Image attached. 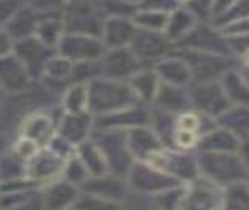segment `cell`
<instances>
[{"label":"cell","instance_id":"22","mask_svg":"<svg viewBox=\"0 0 249 210\" xmlns=\"http://www.w3.org/2000/svg\"><path fill=\"white\" fill-rule=\"evenodd\" d=\"M162 84L188 89L193 84V75L188 63L172 49L167 56L152 65Z\"/></svg>","mask_w":249,"mask_h":210},{"label":"cell","instance_id":"44","mask_svg":"<svg viewBox=\"0 0 249 210\" xmlns=\"http://www.w3.org/2000/svg\"><path fill=\"white\" fill-rule=\"evenodd\" d=\"M175 0H141L136 5V10H150V11H160V13H170L177 8Z\"/></svg>","mask_w":249,"mask_h":210},{"label":"cell","instance_id":"15","mask_svg":"<svg viewBox=\"0 0 249 210\" xmlns=\"http://www.w3.org/2000/svg\"><path fill=\"white\" fill-rule=\"evenodd\" d=\"M13 54L24 63V67L27 68L32 79L40 81L43 76L44 65L55 54V49L46 46L36 37H29L13 44Z\"/></svg>","mask_w":249,"mask_h":210},{"label":"cell","instance_id":"24","mask_svg":"<svg viewBox=\"0 0 249 210\" xmlns=\"http://www.w3.org/2000/svg\"><path fill=\"white\" fill-rule=\"evenodd\" d=\"M246 147V142L241 141L237 134L222 127L216 125L213 130L202 137L196 147V152H214V153H237Z\"/></svg>","mask_w":249,"mask_h":210},{"label":"cell","instance_id":"50","mask_svg":"<svg viewBox=\"0 0 249 210\" xmlns=\"http://www.w3.org/2000/svg\"><path fill=\"white\" fill-rule=\"evenodd\" d=\"M67 3H73V2H81V0H65Z\"/></svg>","mask_w":249,"mask_h":210},{"label":"cell","instance_id":"43","mask_svg":"<svg viewBox=\"0 0 249 210\" xmlns=\"http://www.w3.org/2000/svg\"><path fill=\"white\" fill-rule=\"evenodd\" d=\"M74 209L76 210H122V204L104 201L100 198H95V196L82 193L81 198L74 204Z\"/></svg>","mask_w":249,"mask_h":210},{"label":"cell","instance_id":"35","mask_svg":"<svg viewBox=\"0 0 249 210\" xmlns=\"http://www.w3.org/2000/svg\"><path fill=\"white\" fill-rule=\"evenodd\" d=\"M89 106L87 82H70L60 95V109L67 114L85 113Z\"/></svg>","mask_w":249,"mask_h":210},{"label":"cell","instance_id":"34","mask_svg":"<svg viewBox=\"0 0 249 210\" xmlns=\"http://www.w3.org/2000/svg\"><path fill=\"white\" fill-rule=\"evenodd\" d=\"M65 34H67V30H65L62 13H58V15L40 16L34 37H36L38 40L43 41L46 46L55 49Z\"/></svg>","mask_w":249,"mask_h":210},{"label":"cell","instance_id":"26","mask_svg":"<svg viewBox=\"0 0 249 210\" xmlns=\"http://www.w3.org/2000/svg\"><path fill=\"white\" fill-rule=\"evenodd\" d=\"M248 63H237L219 77V84L232 104H248Z\"/></svg>","mask_w":249,"mask_h":210},{"label":"cell","instance_id":"20","mask_svg":"<svg viewBox=\"0 0 249 210\" xmlns=\"http://www.w3.org/2000/svg\"><path fill=\"white\" fill-rule=\"evenodd\" d=\"M81 194V188L65 180L63 177H58L41 187L44 210H68L74 207Z\"/></svg>","mask_w":249,"mask_h":210},{"label":"cell","instance_id":"7","mask_svg":"<svg viewBox=\"0 0 249 210\" xmlns=\"http://www.w3.org/2000/svg\"><path fill=\"white\" fill-rule=\"evenodd\" d=\"M174 51L188 63L193 75V84L218 81L229 68L240 63L227 56L208 54V52H199V51L183 49V48H174Z\"/></svg>","mask_w":249,"mask_h":210},{"label":"cell","instance_id":"32","mask_svg":"<svg viewBox=\"0 0 249 210\" xmlns=\"http://www.w3.org/2000/svg\"><path fill=\"white\" fill-rule=\"evenodd\" d=\"M216 125L222 127L233 134H237L241 141L248 139V104H232L224 113L216 117Z\"/></svg>","mask_w":249,"mask_h":210},{"label":"cell","instance_id":"9","mask_svg":"<svg viewBox=\"0 0 249 210\" xmlns=\"http://www.w3.org/2000/svg\"><path fill=\"white\" fill-rule=\"evenodd\" d=\"M188 96L191 108L216 120V117L232 106L222 90L219 81L194 82L188 87Z\"/></svg>","mask_w":249,"mask_h":210},{"label":"cell","instance_id":"39","mask_svg":"<svg viewBox=\"0 0 249 210\" xmlns=\"http://www.w3.org/2000/svg\"><path fill=\"white\" fill-rule=\"evenodd\" d=\"M91 3L96 6V10L101 13L104 19L117 18V16H128L131 18L136 8L123 0H91Z\"/></svg>","mask_w":249,"mask_h":210},{"label":"cell","instance_id":"41","mask_svg":"<svg viewBox=\"0 0 249 210\" xmlns=\"http://www.w3.org/2000/svg\"><path fill=\"white\" fill-rule=\"evenodd\" d=\"M248 15H249L248 0H238V2L235 3L232 8H229L224 15L219 16L218 19H214V21H212L210 24L219 30V29L226 27V25H229V24L240 21V19H248Z\"/></svg>","mask_w":249,"mask_h":210},{"label":"cell","instance_id":"25","mask_svg":"<svg viewBox=\"0 0 249 210\" xmlns=\"http://www.w3.org/2000/svg\"><path fill=\"white\" fill-rule=\"evenodd\" d=\"M136 34V25L128 16H117L104 19L101 29V41L106 49L126 48Z\"/></svg>","mask_w":249,"mask_h":210},{"label":"cell","instance_id":"5","mask_svg":"<svg viewBox=\"0 0 249 210\" xmlns=\"http://www.w3.org/2000/svg\"><path fill=\"white\" fill-rule=\"evenodd\" d=\"M91 139L101 149L104 158L107 161L109 174L126 177L129 166L133 165V156H131L124 130H98L95 128L91 133Z\"/></svg>","mask_w":249,"mask_h":210},{"label":"cell","instance_id":"11","mask_svg":"<svg viewBox=\"0 0 249 210\" xmlns=\"http://www.w3.org/2000/svg\"><path fill=\"white\" fill-rule=\"evenodd\" d=\"M143 68L142 62L136 57V54L126 48L106 49L101 58L98 60L100 77L115 81H128L134 73Z\"/></svg>","mask_w":249,"mask_h":210},{"label":"cell","instance_id":"38","mask_svg":"<svg viewBox=\"0 0 249 210\" xmlns=\"http://www.w3.org/2000/svg\"><path fill=\"white\" fill-rule=\"evenodd\" d=\"M167 16H169V13L136 10L133 13V16H131V21L136 25V29L150 30V32H162V34H164Z\"/></svg>","mask_w":249,"mask_h":210},{"label":"cell","instance_id":"42","mask_svg":"<svg viewBox=\"0 0 249 210\" xmlns=\"http://www.w3.org/2000/svg\"><path fill=\"white\" fill-rule=\"evenodd\" d=\"M19 2L40 16L58 15V13H62L65 10V6H67L65 0H19Z\"/></svg>","mask_w":249,"mask_h":210},{"label":"cell","instance_id":"28","mask_svg":"<svg viewBox=\"0 0 249 210\" xmlns=\"http://www.w3.org/2000/svg\"><path fill=\"white\" fill-rule=\"evenodd\" d=\"M38 19H40V15H36L35 11H32L27 6L19 5L18 10L5 22L3 29L10 35L13 43H16L19 40H24V38L35 35Z\"/></svg>","mask_w":249,"mask_h":210},{"label":"cell","instance_id":"8","mask_svg":"<svg viewBox=\"0 0 249 210\" xmlns=\"http://www.w3.org/2000/svg\"><path fill=\"white\" fill-rule=\"evenodd\" d=\"M63 24L67 34H81V35H101L104 18L91 3V0H81V2L67 3L62 11Z\"/></svg>","mask_w":249,"mask_h":210},{"label":"cell","instance_id":"46","mask_svg":"<svg viewBox=\"0 0 249 210\" xmlns=\"http://www.w3.org/2000/svg\"><path fill=\"white\" fill-rule=\"evenodd\" d=\"M13 40L10 38V35L6 34L3 27H0V57H3L6 54L13 52Z\"/></svg>","mask_w":249,"mask_h":210},{"label":"cell","instance_id":"4","mask_svg":"<svg viewBox=\"0 0 249 210\" xmlns=\"http://www.w3.org/2000/svg\"><path fill=\"white\" fill-rule=\"evenodd\" d=\"M124 180H126L129 190L148 196H158L169 191V190L185 185L183 182L164 174L162 171L156 169L145 161H133Z\"/></svg>","mask_w":249,"mask_h":210},{"label":"cell","instance_id":"40","mask_svg":"<svg viewBox=\"0 0 249 210\" xmlns=\"http://www.w3.org/2000/svg\"><path fill=\"white\" fill-rule=\"evenodd\" d=\"M62 177L65 180H68L74 185L81 187L82 183L90 177L89 171L85 169V166L82 165V161L77 158V155L74 152V155H71L70 158L65 161V166L62 171Z\"/></svg>","mask_w":249,"mask_h":210},{"label":"cell","instance_id":"51","mask_svg":"<svg viewBox=\"0 0 249 210\" xmlns=\"http://www.w3.org/2000/svg\"><path fill=\"white\" fill-rule=\"evenodd\" d=\"M68 210H76V209H74V207H71V209H68Z\"/></svg>","mask_w":249,"mask_h":210},{"label":"cell","instance_id":"47","mask_svg":"<svg viewBox=\"0 0 249 210\" xmlns=\"http://www.w3.org/2000/svg\"><path fill=\"white\" fill-rule=\"evenodd\" d=\"M5 149H6V141H5V137L0 134V158L5 155Z\"/></svg>","mask_w":249,"mask_h":210},{"label":"cell","instance_id":"10","mask_svg":"<svg viewBox=\"0 0 249 210\" xmlns=\"http://www.w3.org/2000/svg\"><path fill=\"white\" fill-rule=\"evenodd\" d=\"M222 188L204 179H196L183 188L174 210H219Z\"/></svg>","mask_w":249,"mask_h":210},{"label":"cell","instance_id":"12","mask_svg":"<svg viewBox=\"0 0 249 210\" xmlns=\"http://www.w3.org/2000/svg\"><path fill=\"white\" fill-rule=\"evenodd\" d=\"M104 44L101 38L81 34H65L60 43L57 44L55 52L68 58L73 63L96 62L104 54Z\"/></svg>","mask_w":249,"mask_h":210},{"label":"cell","instance_id":"36","mask_svg":"<svg viewBox=\"0 0 249 210\" xmlns=\"http://www.w3.org/2000/svg\"><path fill=\"white\" fill-rule=\"evenodd\" d=\"M73 65H74L73 62H70L68 58H65L55 52V54L48 60V63L44 65L41 79L48 81V82H54V84L68 85L71 82Z\"/></svg>","mask_w":249,"mask_h":210},{"label":"cell","instance_id":"49","mask_svg":"<svg viewBox=\"0 0 249 210\" xmlns=\"http://www.w3.org/2000/svg\"><path fill=\"white\" fill-rule=\"evenodd\" d=\"M123 2H126V3H129V5H133L134 8H136V5L141 2V0H123Z\"/></svg>","mask_w":249,"mask_h":210},{"label":"cell","instance_id":"19","mask_svg":"<svg viewBox=\"0 0 249 210\" xmlns=\"http://www.w3.org/2000/svg\"><path fill=\"white\" fill-rule=\"evenodd\" d=\"M84 194L95 196L104 201L110 202H122L128 198V183L123 177L114 174H104L98 177H89L82 185L79 187Z\"/></svg>","mask_w":249,"mask_h":210},{"label":"cell","instance_id":"45","mask_svg":"<svg viewBox=\"0 0 249 210\" xmlns=\"http://www.w3.org/2000/svg\"><path fill=\"white\" fill-rule=\"evenodd\" d=\"M238 0H210V8H208V22L214 21L219 16H222L224 13L232 8Z\"/></svg>","mask_w":249,"mask_h":210},{"label":"cell","instance_id":"27","mask_svg":"<svg viewBox=\"0 0 249 210\" xmlns=\"http://www.w3.org/2000/svg\"><path fill=\"white\" fill-rule=\"evenodd\" d=\"M57 122L58 119H54L52 115L43 113V111H38V113L30 114L24 120L21 136L29 137L40 147H46V144L55 134Z\"/></svg>","mask_w":249,"mask_h":210},{"label":"cell","instance_id":"3","mask_svg":"<svg viewBox=\"0 0 249 210\" xmlns=\"http://www.w3.org/2000/svg\"><path fill=\"white\" fill-rule=\"evenodd\" d=\"M216 127V120L193 108L174 114L169 142L166 147L196 152V147L210 130Z\"/></svg>","mask_w":249,"mask_h":210},{"label":"cell","instance_id":"30","mask_svg":"<svg viewBox=\"0 0 249 210\" xmlns=\"http://www.w3.org/2000/svg\"><path fill=\"white\" fill-rule=\"evenodd\" d=\"M152 106L169 114H178L181 111H186L191 108L188 89L174 87V85H167L161 82Z\"/></svg>","mask_w":249,"mask_h":210},{"label":"cell","instance_id":"37","mask_svg":"<svg viewBox=\"0 0 249 210\" xmlns=\"http://www.w3.org/2000/svg\"><path fill=\"white\" fill-rule=\"evenodd\" d=\"M219 210H248V182L222 188Z\"/></svg>","mask_w":249,"mask_h":210},{"label":"cell","instance_id":"18","mask_svg":"<svg viewBox=\"0 0 249 210\" xmlns=\"http://www.w3.org/2000/svg\"><path fill=\"white\" fill-rule=\"evenodd\" d=\"M95 130V117L89 111L77 114H67L62 113L58 117L55 134L60 136L73 147H77L84 141L90 139L91 133Z\"/></svg>","mask_w":249,"mask_h":210},{"label":"cell","instance_id":"13","mask_svg":"<svg viewBox=\"0 0 249 210\" xmlns=\"http://www.w3.org/2000/svg\"><path fill=\"white\" fill-rule=\"evenodd\" d=\"M174 48L193 49L199 52H208V54H219V56L231 57L229 56L226 37L216 27H213L212 24L205 21L196 24L194 29L180 43H177Z\"/></svg>","mask_w":249,"mask_h":210},{"label":"cell","instance_id":"2","mask_svg":"<svg viewBox=\"0 0 249 210\" xmlns=\"http://www.w3.org/2000/svg\"><path fill=\"white\" fill-rule=\"evenodd\" d=\"M89 106L87 111L93 117L107 115L133 106L137 101L128 81H115L106 77H95L87 82Z\"/></svg>","mask_w":249,"mask_h":210},{"label":"cell","instance_id":"16","mask_svg":"<svg viewBox=\"0 0 249 210\" xmlns=\"http://www.w3.org/2000/svg\"><path fill=\"white\" fill-rule=\"evenodd\" d=\"M152 123V104L136 103L123 111L107 115L95 117L98 130H129L136 127H150Z\"/></svg>","mask_w":249,"mask_h":210},{"label":"cell","instance_id":"48","mask_svg":"<svg viewBox=\"0 0 249 210\" xmlns=\"http://www.w3.org/2000/svg\"><path fill=\"white\" fill-rule=\"evenodd\" d=\"M193 0H175V3L178 5V6H186V5H189L191 3Z\"/></svg>","mask_w":249,"mask_h":210},{"label":"cell","instance_id":"31","mask_svg":"<svg viewBox=\"0 0 249 210\" xmlns=\"http://www.w3.org/2000/svg\"><path fill=\"white\" fill-rule=\"evenodd\" d=\"M128 84L131 90H133V94L136 95L137 101L152 104L161 81L152 67H143L129 77Z\"/></svg>","mask_w":249,"mask_h":210},{"label":"cell","instance_id":"6","mask_svg":"<svg viewBox=\"0 0 249 210\" xmlns=\"http://www.w3.org/2000/svg\"><path fill=\"white\" fill-rule=\"evenodd\" d=\"M145 163L183 183H189L199 179L196 152H188V150H178L164 146L160 150H156Z\"/></svg>","mask_w":249,"mask_h":210},{"label":"cell","instance_id":"17","mask_svg":"<svg viewBox=\"0 0 249 210\" xmlns=\"http://www.w3.org/2000/svg\"><path fill=\"white\" fill-rule=\"evenodd\" d=\"M65 161L67 160H63L60 155L52 152L51 149L43 147L34 158L27 161V165H25V177L40 183L43 187L46 183L62 177Z\"/></svg>","mask_w":249,"mask_h":210},{"label":"cell","instance_id":"21","mask_svg":"<svg viewBox=\"0 0 249 210\" xmlns=\"http://www.w3.org/2000/svg\"><path fill=\"white\" fill-rule=\"evenodd\" d=\"M34 79L19 58L10 52L0 57V87L11 95L24 94Z\"/></svg>","mask_w":249,"mask_h":210},{"label":"cell","instance_id":"33","mask_svg":"<svg viewBox=\"0 0 249 210\" xmlns=\"http://www.w3.org/2000/svg\"><path fill=\"white\" fill-rule=\"evenodd\" d=\"M76 155H77V158L82 161L85 169L89 171L90 177L109 174L107 161L104 158L101 149L96 146L91 137L76 147Z\"/></svg>","mask_w":249,"mask_h":210},{"label":"cell","instance_id":"14","mask_svg":"<svg viewBox=\"0 0 249 210\" xmlns=\"http://www.w3.org/2000/svg\"><path fill=\"white\" fill-rule=\"evenodd\" d=\"M129 49L134 52L143 67H152L155 62H158L174 49V44L167 40L162 32L136 29V34L129 43Z\"/></svg>","mask_w":249,"mask_h":210},{"label":"cell","instance_id":"29","mask_svg":"<svg viewBox=\"0 0 249 210\" xmlns=\"http://www.w3.org/2000/svg\"><path fill=\"white\" fill-rule=\"evenodd\" d=\"M200 22L194 13L186 6H177L174 11L169 13L164 35L174 46L180 43L189 32L194 29V25Z\"/></svg>","mask_w":249,"mask_h":210},{"label":"cell","instance_id":"23","mask_svg":"<svg viewBox=\"0 0 249 210\" xmlns=\"http://www.w3.org/2000/svg\"><path fill=\"white\" fill-rule=\"evenodd\" d=\"M126 146L134 161H147L156 150L164 147L152 127H136L124 130Z\"/></svg>","mask_w":249,"mask_h":210},{"label":"cell","instance_id":"1","mask_svg":"<svg viewBox=\"0 0 249 210\" xmlns=\"http://www.w3.org/2000/svg\"><path fill=\"white\" fill-rule=\"evenodd\" d=\"M199 177L219 188L248 182V161L243 150L237 153L196 152Z\"/></svg>","mask_w":249,"mask_h":210}]
</instances>
